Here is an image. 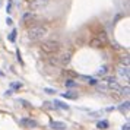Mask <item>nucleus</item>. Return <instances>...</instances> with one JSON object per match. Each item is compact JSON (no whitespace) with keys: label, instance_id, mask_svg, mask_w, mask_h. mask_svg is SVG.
<instances>
[{"label":"nucleus","instance_id":"obj_1","mask_svg":"<svg viewBox=\"0 0 130 130\" xmlns=\"http://www.w3.org/2000/svg\"><path fill=\"white\" fill-rule=\"evenodd\" d=\"M47 35H48V28L47 26H42V25L32 26L26 32V37L31 41H41L42 38H45Z\"/></svg>","mask_w":130,"mask_h":130},{"label":"nucleus","instance_id":"obj_2","mask_svg":"<svg viewBox=\"0 0 130 130\" xmlns=\"http://www.w3.org/2000/svg\"><path fill=\"white\" fill-rule=\"evenodd\" d=\"M60 42L59 41H45V42H42V45H41V50L44 51V53H48V54H54V53H59V50H60Z\"/></svg>","mask_w":130,"mask_h":130},{"label":"nucleus","instance_id":"obj_3","mask_svg":"<svg viewBox=\"0 0 130 130\" xmlns=\"http://www.w3.org/2000/svg\"><path fill=\"white\" fill-rule=\"evenodd\" d=\"M50 5V0H31L29 2V9L32 12H38L42 10Z\"/></svg>","mask_w":130,"mask_h":130},{"label":"nucleus","instance_id":"obj_4","mask_svg":"<svg viewBox=\"0 0 130 130\" xmlns=\"http://www.w3.org/2000/svg\"><path fill=\"white\" fill-rule=\"evenodd\" d=\"M19 124L21 126H24V127H28V129H34V127H37L38 126V123H37L34 118H21L19 120Z\"/></svg>","mask_w":130,"mask_h":130},{"label":"nucleus","instance_id":"obj_5","mask_svg":"<svg viewBox=\"0 0 130 130\" xmlns=\"http://www.w3.org/2000/svg\"><path fill=\"white\" fill-rule=\"evenodd\" d=\"M118 73H120V76L124 77L126 80H129V64H121L118 67Z\"/></svg>","mask_w":130,"mask_h":130},{"label":"nucleus","instance_id":"obj_6","mask_svg":"<svg viewBox=\"0 0 130 130\" xmlns=\"http://www.w3.org/2000/svg\"><path fill=\"white\" fill-rule=\"evenodd\" d=\"M59 59H60V64H69L72 60V53L70 51H66V53H63L60 56Z\"/></svg>","mask_w":130,"mask_h":130},{"label":"nucleus","instance_id":"obj_7","mask_svg":"<svg viewBox=\"0 0 130 130\" xmlns=\"http://www.w3.org/2000/svg\"><path fill=\"white\" fill-rule=\"evenodd\" d=\"M50 127L53 130H66V123H63V121H51L50 123Z\"/></svg>","mask_w":130,"mask_h":130},{"label":"nucleus","instance_id":"obj_8","mask_svg":"<svg viewBox=\"0 0 130 130\" xmlns=\"http://www.w3.org/2000/svg\"><path fill=\"white\" fill-rule=\"evenodd\" d=\"M22 19H24V22L26 25L29 24V22H32V21H35V13L32 12V10H29V12L24 13V16H22Z\"/></svg>","mask_w":130,"mask_h":130},{"label":"nucleus","instance_id":"obj_9","mask_svg":"<svg viewBox=\"0 0 130 130\" xmlns=\"http://www.w3.org/2000/svg\"><path fill=\"white\" fill-rule=\"evenodd\" d=\"M89 45H91V47H94V48H101V47H104L105 44L101 41L98 37H96V38H92V40L89 41Z\"/></svg>","mask_w":130,"mask_h":130},{"label":"nucleus","instance_id":"obj_10","mask_svg":"<svg viewBox=\"0 0 130 130\" xmlns=\"http://www.w3.org/2000/svg\"><path fill=\"white\" fill-rule=\"evenodd\" d=\"M108 126H110V123L107 121V120H101V121H98V124H96V127L101 130H104V129H108Z\"/></svg>","mask_w":130,"mask_h":130},{"label":"nucleus","instance_id":"obj_11","mask_svg":"<svg viewBox=\"0 0 130 130\" xmlns=\"http://www.w3.org/2000/svg\"><path fill=\"white\" fill-rule=\"evenodd\" d=\"M61 96L63 98H66V100H76V94H72V92H63L61 94Z\"/></svg>","mask_w":130,"mask_h":130},{"label":"nucleus","instance_id":"obj_12","mask_svg":"<svg viewBox=\"0 0 130 130\" xmlns=\"http://www.w3.org/2000/svg\"><path fill=\"white\" fill-rule=\"evenodd\" d=\"M110 89H112V91H120L121 86L117 83V80H114V82H110Z\"/></svg>","mask_w":130,"mask_h":130},{"label":"nucleus","instance_id":"obj_13","mask_svg":"<svg viewBox=\"0 0 130 130\" xmlns=\"http://www.w3.org/2000/svg\"><path fill=\"white\" fill-rule=\"evenodd\" d=\"M107 73H108V67L107 66H101L98 69V75H101V76H105Z\"/></svg>","mask_w":130,"mask_h":130},{"label":"nucleus","instance_id":"obj_14","mask_svg":"<svg viewBox=\"0 0 130 130\" xmlns=\"http://www.w3.org/2000/svg\"><path fill=\"white\" fill-rule=\"evenodd\" d=\"M64 75H67V76L72 77V79H73V77H79V75H77L76 72H73V70H64Z\"/></svg>","mask_w":130,"mask_h":130},{"label":"nucleus","instance_id":"obj_15","mask_svg":"<svg viewBox=\"0 0 130 130\" xmlns=\"http://www.w3.org/2000/svg\"><path fill=\"white\" fill-rule=\"evenodd\" d=\"M54 104H56V107H59V108L69 110V105H67V104H63V102H60V101H54Z\"/></svg>","mask_w":130,"mask_h":130},{"label":"nucleus","instance_id":"obj_16","mask_svg":"<svg viewBox=\"0 0 130 130\" xmlns=\"http://www.w3.org/2000/svg\"><path fill=\"white\" fill-rule=\"evenodd\" d=\"M64 85L67 86V88H73V86H76V82L73 80V79H67L64 82Z\"/></svg>","mask_w":130,"mask_h":130},{"label":"nucleus","instance_id":"obj_17","mask_svg":"<svg viewBox=\"0 0 130 130\" xmlns=\"http://www.w3.org/2000/svg\"><path fill=\"white\" fill-rule=\"evenodd\" d=\"M120 61H121V64H129V54H124L120 57Z\"/></svg>","mask_w":130,"mask_h":130},{"label":"nucleus","instance_id":"obj_18","mask_svg":"<svg viewBox=\"0 0 130 130\" xmlns=\"http://www.w3.org/2000/svg\"><path fill=\"white\" fill-rule=\"evenodd\" d=\"M127 110H129V101L123 102V105L120 107V111H127Z\"/></svg>","mask_w":130,"mask_h":130},{"label":"nucleus","instance_id":"obj_19","mask_svg":"<svg viewBox=\"0 0 130 130\" xmlns=\"http://www.w3.org/2000/svg\"><path fill=\"white\" fill-rule=\"evenodd\" d=\"M50 63H51V64H54V66H59V64H60V59H59V57L50 59Z\"/></svg>","mask_w":130,"mask_h":130},{"label":"nucleus","instance_id":"obj_20","mask_svg":"<svg viewBox=\"0 0 130 130\" xmlns=\"http://www.w3.org/2000/svg\"><path fill=\"white\" fill-rule=\"evenodd\" d=\"M9 40L12 42H15V40H16V29H13L12 32H10V37H9Z\"/></svg>","mask_w":130,"mask_h":130},{"label":"nucleus","instance_id":"obj_21","mask_svg":"<svg viewBox=\"0 0 130 130\" xmlns=\"http://www.w3.org/2000/svg\"><path fill=\"white\" fill-rule=\"evenodd\" d=\"M10 9H12V0H9V2H7V6H6V12H7V13H10V12H12Z\"/></svg>","mask_w":130,"mask_h":130},{"label":"nucleus","instance_id":"obj_22","mask_svg":"<svg viewBox=\"0 0 130 130\" xmlns=\"http://www.w3.org/2000/svg\"><path fill=\"white\" fill-rule=\"evenodd\" d=\"M44 92H47V94L53 95V94H56V89H51V88H45V89H44Z\"/></svg>","mask_w":130,"mask_h":130},{"label":"nucleus","instance_id":"obj_23","mask_svg":"<svg viewBox=\"0 0 130 130\" xmlns=\"http://www.w3.org/2000/svg\"><path fill=\"white\" fill-rule=\"evenodd\" d=\"M120 92L123 95H129V86H126V88H121L120 89Z\"/></svg>","mask_w":130,"mask_h":130},{"label":"nucleus","instance_id":"obj_24","mask_svg":"<svg viewBox=\"0 0 130 130\" xmlns=\"http://www.w3.org/2000/svg\"><path fill=\"white\" fill-rule=\"evenodd\" d=\"M104 79H105V82H108V83H110V82H114V80H116V77H114V76H105Z\"/></svg>","mask_w":130,"mask_h":130},{"label":"nucleus","instance_id":"obj_25","mask_svg":"<svg viewBox=\"0 0 130 130\" xmlns=\"http://www.w3.org/2000/svg\"><path fill=\"white\" fill-rule=\"evenodd\" d=\"M96 89H98V91H105L107 86L105 85H98V83H96Z\"/></svg>","mask_w":130,"mask_h":130},{"label":"nucleus","instance_id":"obj_26","mask_svg":"<svg viewBox=\"0 0 130 130\" xmlns=\"http://www.w3.org/2000/svg\"><path fill=\"white\" fill-rule=\"evenodd\" d=\"M16 56H18V60H19V63H21V64H24V60H22V57H21V53H19V50L16 51Z\"/></svg>","mask_w":130,"mask_h":130},{"label":"nucleus","instance_id":"obj_27","mask_svg":"<svg viewBox=\"0 0 130 130\" xmlns=\"http://www.w3.org/2000/svg\"><path fill=\"white\" fill-rule=\"evenodd\" d=\"M88 83H89V85H96L98 82H96V79H94V77H91V79L88 80Z\"/></svg>","mask_w":130,"mask_h":130},{"label":"nucleus","instance_id":"obj_28","mask_svg":"<svg viewBox=\"0 0 130 130\" xmlns=\"http://www.w3.org/2000/svg\"><path fill=\"white\" fill-rule=\"evenodd\" d=\"M13 88H22V83H13Z\"/></svg>","mask_w":130,"mask_h":130},{"label":"nucleus","instance_id":"obj_29","mask_svg":"<svg viewBox=\"0 0 130 130\" xmlns=\"http://www.w3.org/2000/svg\"><path fill=\"white\" fill-rule=\"evenodd\" d=\"M6 24H7V25H12V19L7 18V19H6Z\"/></svg>","mask_w":130,"mask_h":130},{"label":"nucleus","instance_id":"obj_30","mask_svg":"<svg viewBox=\"0 0 130 130\" xmlns=\"http://www.w3.org/2000/svg\"><path fill=\"white\" fill-rule=\"evenodd\" d=\"M5 95H6V96H10V95H12V91H6V92H5Z\"/></svg>","mask_w":130,"mask_h":130},{"label":"nucleus","instance_id":"obj_31","mask_svg":"<svg viewBox=\"0 0 130 130\" xmlns=\"http://www.w3.org/2000/svg\"><path fill=\"white\" fill-rule=\"evenodd\" d=\"M123 130H129V123H126V124L123 126Z\"/></svg>","mask_w":130,"mask_h":130}]
</instances>
